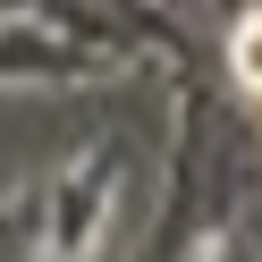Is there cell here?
I'll use <instances>...</instances> for the list:
<instances>
[{"instance_id": "1", "label": "cell", "mask_w": 262, "mask_h": 262, "mask_svg": "<svg viewBox=\"0 0 262 262\" xmlns=\"http://www.w3.org/2000/svg\"><path fill=\"white\" fill-rule=\"evenodd\" d=\"M237 76H245V85H262V17L237 26Z\"/></svg>"}]
</instances>
